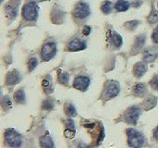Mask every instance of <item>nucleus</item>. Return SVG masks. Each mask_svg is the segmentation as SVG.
I'll list each match as a JSON object with an SVG mask.
<instances>
[{"instance_id":"f257e3e1","label":"nucleus","mask_w":158,"mask_h":148,"mask_svg":"<svg viewBox=\"0 0 158 148\" xmlns=\"http://www.w3.org/2000/svg\"><path fill=\"white\" fill-rule=\"evenodd\" d=\"M126 133H128V145L131 147H142L145 143L144 136L138 130L128 129L126 130Z\"/></svg>"},{"instance_id":"f03ea898","label":"nucleus","mask_w":158,"mask_h":148,"mask_svg":"<svg viewBox=\"0 0 158 148\" xmlns=\"http://www.w3.org/2000/svg\"><path fill=\"white\" fill-rule=\"evenodd\" d=\"M38 10L36 3L30 2L27 3L23 8V16L26 20H34L37 18Z\"/></svg>"},{"instance_id":"7ed1b4c3","label":"nucleus","mask_w":158,"mask_h":148,"mask_svg":"<svg viewBox=\"0 0 158 148\" xmlns=\"http://www.w3.org/2000/svg\"><path fill=\"white\" fill-rule=\"evenodd\" d=\"M5 139L8 145L12 147H19L21 145V136L13 130H8L5 133Z\"/></svg>"},{"instance_id":"20e7f679","label":"nucleus","mask_w":158,"mask_h":148,"mask_svg":"<svg viewBox=\"0 0 158 148\" xmlns=\"http://www.w3.org/2000/svg\"><path fill=\"white\" fill-rule=\"evenodd\" d=\"M90 14V8L87 3L80 2L76 6L74 10V15L77 19H85Z\"/></svg>"},{"instance_id":"39448f33","label":"nucleus","mask_w":158,"mask_h":148,"mask_svg":"<svg viewBox=\"0 0 158 148\" xmlns=\"http://www.w3.org/2000/svg\"><path fill=\"white\" fill-rule=\"evenodd\" d=\"M56 52H57V48H56L55 43H46L42 48V53H41L42 58L45 60V61H49V60H50L55 56Z\"/></svg>"},{"instance_id":"423d86ee","label":"nucleus","mask_w":158,"mask_h":148,"mask_svg":"<svg viewBox=\"0 0 158 148\" xmlns=\"http://www.w3.org/2000/svg\"><path fill=\"white\" fill-rule=\"evenodd\" d=\"M140 116V109L138 107H132L128 109L126 113V120L128 123L131 124H136V122L138 121L139 117Z\"/></svg>"},{"instance_id":"0eeeda50","label":"nucleus","mask_w":158,"mask_h":148,"mask_svg":"<svg viewBox=\"0 0 158 148\" xmlns=\"http://www.w3.org/2000/svg\"><path fill=\"white\" fill-rule=\"evenodd\" d=\"M90 84V80L85 76H78L74 81V87L79 91H86Z\"/></svg>"},{"instance_id":"6e6552de","label":"nucleus","mask_w":158,"mask_h":148,"mask_svg":"<svg viewBox=\"0 0 158 148\" xmlns=\"http://www.w3.org/2000/svg\"><path fill=\"white\" fill-rule=\"evenodd\" d=\"M119 93V86L115 82H109L107 84L106 88H105L104 94H106L107 98L115 97Z\"/></svg>"},{"instance_id":"1a4fd4ad","label":"nucleus","mask_w":158,"mask_h":148,"mask_svg":"<svg viewBox=\"0 0 158 148\" xmlns=\"http://www.w3.org/2000/svg\"><path fill=\"white\" fill-rule=\"evenodd\" d=\"M158 56V50L155 47H149L143 53V59L146 62H152L155 60Z\"/></svg>"},{"instance_id":"9d476101","label":"nucleus","mask_w":158,"mask_h":148,"mask_svg":"<svg viewBox=\"0 0 158 148\" xmlns=\"http://www.w3.org/2000/svg\"><path fill=\"white\" fill-rule=\"evenodd\" d=\"M86 48V43L84 42H81L78 39H76V40H73L71 43H69L68 45V50L69 51H80Z\"/></svg>"},{"instance_id":"9b49d317","label":"nucleus","mask_w":158,"mask_h":148,"mask_svg":"<svg viewBox=\"0 0 158 148\" xmlns=\"http://www.w3.org/2000/svg\"><path fill=\"white\" fill-rule=\"evenodd\" d=\"M147 71V65L144 62H138L134 66L133 69V73L135 74L136 77H142L143 76V74L146 72Z\"/></svg>"},{"instance_id":"f8f14e48","label":"nucleus","mask_w":158,"mask_h":148,"mask_svg":"<svg viewBox=\"0 0 158 148\" xmlns=\"http://www.w3.org/2000/svg\"><path fill=\"white\" fill-rule=\"evenodd\" d=\"M19 81H20V75H19L18 71H11L8 74V77H7V84H10V85L16 84H18Z\"/></svg>"},{"instance_id":"ddd939ff","label":"nucleus","mask_w":158,"mask_h":148,"mask_svg":"<svg viewBox=\"0 0 158 148\" xmlns=\"http://www.w3.org/2000/svg\"><path fill=\"white\" fill-rule=\"evenodd\" d=\"M146 91H147L146 85L143 84H137L133 87V93L135 95H137V96H142V95L145 94Z\"/></svg>"},{"instance_id":"4468645a","label":"nucleus","mask_w":158,"mask_h":148,"mask_svg":"<svg viewBox=\"0 0 158 148\" xmlns=\"http://www.w3.org/2000/svg\"><path fill=\"white\" fill-rule=\"evenodd\" d=\"M115 8L118 11H126L129 8V3L125 0H119L115 4Z\"/></svg>"},{"instance_id":"2eb2a0df","label":"nucleus","mask_w":158,"mask_h":148,"mask_svg":"<svg viewBox=\"0 0 158 148\" xmlns=\"http://www.w3.org/2000/svg\"><path fill=\"white\" fill-rule=\"evenodd\" d=\"M40 143H41V146L42 147H53L54 146V143L52 139L49 136H43L40 139Z\"/></svg>"},{"instance_id":"dca6fc26","label":"nucleus","mask_w":158,"mask_h":148,"mask_svg":"<svg viewBox=\"0 0 158 148\" xmlns=\"http://www.w3.org/2000/svg\"><path fill=\"white\" fill-rule=\"evenodd\" d=\"M17 6L13 5V4H10L6 7V13L11 18H14L15 16H17Z\"/></svg>"},{"instance_id":"f3484780","label":"nucleus","mask_w":158,"mask_h":148,"mask_svg":"<svg viewBox=\"0 0 158 148\" xmlns=\"http://www.w3.org/2000/svg\"><path fill=\"white\" fill-rule=\"evenodd\" d=\"M111 40H112V43L115 45V46H121L122 43H123V41H122V37L119 35L118 33L113 32L112 33V36H111Z\"/></svg>"},{"instance_id":"a211bd4d","label":"nucleus","mask_w":158,"mask_h":148,"mask_svg":"<svg viewBox=\"0 0 158 148\" xmlns=\"http://www.w3.org/2000/svg\"><path fill=\"white\" fill-rule=\"evenodd\" d=\"M14 100L18 103H23L25 101V94L23 89L17 91L14 94Z\"/></svg>"},{"instance_id":"6ab92c4d","label":"nucleus","mask_w":158,"mask_h":148,"mask_svg":"<svg viewBox=\"0 0 158 148\" xmlns=\"http://www.w3.org/2000/svg\"><path fill=\"white\" fill-rule=\"evenodd\" d=\"M100 8H102V11L104 13V14H109V13H111V11H112L113 4L111 1H105V2H103Z\"/></svg>"},{"instance_id":"aec40b11","label":"nucleus","mask_w":158,"mask_h":148,"mask_svg":"<svg viewBox=\"0 0 158 148\" xmlns=\"http://www.w3.org/2000/svg\"><path fill=\"white\" fill-rule=\"evenodd\" d=\"M65 111H66V114L70 117L76 116V110L72 104H67L66 107H65Z\"/></svg>"},{"instance_id":"412c9836","label":"nucleus","mask_w":158,"mask_h":148,"mask_svg":"<svg viewBox=\"0 0 158 148\" xmlns=\"http://www.w3.org/2000/svg\"><path fill=\"white\" fill-rule=\"evenodd\" d=\"M139 22L138 20H131V21H128V22H126L125 26H126V28H128V30L132 31V30H134L139 25Z\"/></svg>"},{"instance_id":"4be33fe9","label":"nucleus","mask_w":158,"mask_h":148,"mask_svg":"<svg viewBox=\"0 0 158 148\" xmlns=\"http://www.w3.org/2000/svg\"><path fill=\"white\" fill-rule=\"evenodd\" d=\"M144 43H145V35H139L137 40H136V43H135V46L137 47H142Z\"/></svg>"},{"instance_id":"5701e85b","label":"nucleus","mask_w":158,"mask_h":148,"mask_svg":"<svg viewBox=\"0 0 158 148\" xmlns=\"http://www.w3.org/2000/svg\"><path fill=\"white\" fill-rule=\"evenodd\" d=\"M37 64H38V61H37V59L36 58H31L30 61H29V71H33V69L37 66Z\"/></svg>"},{"instance_id":"b1692460","label":"nucleus","mask_w":158,"mask_h":148,"mask_svg":"<svg viewBox=\"0 0 158 148\" xmlns=\"http://www.w3.org/2000/svg\"><path fill=\"white\" fill-rule=\"evenodd\" d=\"M69 81V75L67 73H61L59 75V81H60L61 84H66Z\"/></svg>"},{"instance_id":"393cba45","label":"nucleus","mask_w":158,"mask_h":148,"mask_svg":"<svg viewBox=\"0 0 158 148\" xmlns=\"http://www.w3.org/2000/svg\"><path fill=\"white\" fill-rule=\"evenodd\" d=\"M150 84H151V86H152L153 89L158 90V75H156V76H155L153 78Z\"/></svg>"},{"instance_id":"a878e982","label":"nucleus","mask_w":158,"mask_h":148,"mask_svg":"<svg viewBox=\"0 0 158 148\" xmlns=\"http://www.w3.org/2000/svg\"><path fill=\"white\" fill-rule=\"evenodd\" d=\"M152 38H153V41L158 45V26L153 30V33L152 34Z\"/></svg>"},{"instance_id":"bb28decb","label":"nucleus","mask_w":158,"mask_h":148,"mask_svg":"<svg viewBox=\"0 0 158 148\" xmlns=\"http://www.w3.org/2000/svg\"><path fill=\"white\" fill-rule=\"evenodd\" d=\"M52 107H53V104H52L50 101H45L43 103V108L44 109H50V108H52Z\"/></svg>"},{"instance_id":"cd10ccee","label":"nucleus","mask_w":158,"mask_h":148,"mask_svg":"<svg viewBox=\"0 0 158 148\" xmlns=\"http://www.w3.org/2000/svg\"><path fill=\"white\" fill-rule=\"evenodd\" d=\"M2 104H3V107H11V102L10 101V99H8V98H4L3 101H2Z\"/></svg>"},{"instance_id":"c85d7f7f","label":"nucleus","mask_w":158,"mask_h":148,"mask_svg":"<svg viewBox=\"0 0 158 148\" xmlns=\"http://www.w3.org/2000/svg\"><path fill=\"white\" fill-rule=\"evenodd\" d=\"M91 32V28L89 27V26H86V27L84 28V30H83V33L85 34V35H89V34Z\"/></svg>"},{"instance_id":"c756f323","label":"nucleus","mask_w":158,"mask_h":148,"mask_svg":"<svg viewBox=\"0 0 158 148\" xmlns=\"http://www.w3.org/2000/svg\"><path fill=\"white\" fill-rule=\"evenodd\" d=\"M74 122L72 119H68L67 121V128L68 129H71V130H74Z\"/></svg>"},{"instance_id":"7c9ffc66","label":"nucleus","mask_w":158,"mask_h":148,"mask_svg":"<svg viewBox=\"0 0 158 148\" xmlns=\"http://www.w3.org/2000/svg\"><path fill=\"white\" fill-rule=\"evenodd\" d=\"M42 85L45 87V88H47V87L50 86V82H49V81H47V80H44L42 81Z\"/></svg>"},{"instance_id":"2f4dec72","label":"nucleus","mask_w":158,"mask_h":148,"mask_svg":"<svg viewBox=\"0 0 158 148\" xmlns=\"http://www.w3.org/2000/svg\"><path fill=\"white\" fill-rule=\"evenodd\" d=\"M153 137H155V139L156 141H158V127L155 130V133H153Z\"/></svg>"},{"instance_id":"473e14b6","label":"nucleus","mask_w":158,"mask_h":148,"mask_svg":"<svg viewBox=\"0 0 158 148\" xmlns=\"http://www.w3.org/2000/svg\"><path fill=\"white\" fill-rule=\"evenodd\" d=\"M2 1H3V0H2Z\"/></svg>"}]
</instances>
